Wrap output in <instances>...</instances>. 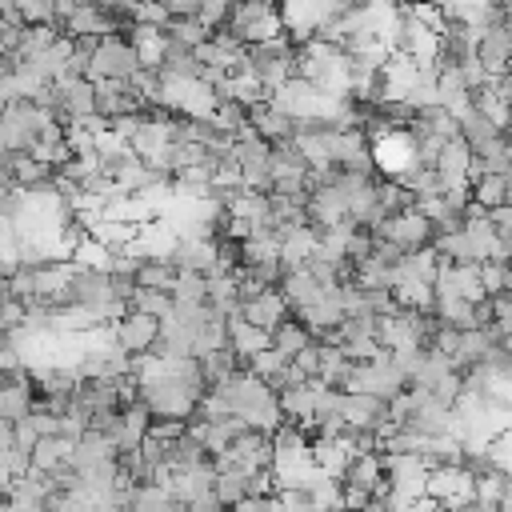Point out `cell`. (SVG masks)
Masks as SVG:
<instances>
[{"mask_svg": "<svg viewBox=\"0 0 512 512\" xmlns=\"http://www.w3.org/2000/svg\"><path fill=\"white\" fill-rule=\"evenodd\" d=\"M224 28L248 48V44H260V40L280 36L284 32V16H280V4L276 0H236Z\"/></svg>", "mask_w": 512, "mask_h": 512, "instance_id": "6da1fadb", "label": "cell"}, {"mask_svg": "<svg viewBox=\"0 0 512 512\" xmlns=\"http://www.w3.org/2000/svg\"><path fill=\"white\" fill-rule=\"evenodd\" d=\"M136 72H140V56H136L132 40L124 32H116V36H104L100 40V48L92 56L88 80H132Z\"/></svg>", "mask_w": 512, "mask_h": 512, "instance_id": "7a4b0ae2", "label": "cell"}, {"mask_svg": "<svg viewBox=\"0 0 512 512\" xmlns=\"http://www.w3.org/2000/svg\"><path fill=\"white\" fill-rule=\"evenodd\" d=\"M380 240L404 248V252H420V248H432L436 244V224L428 216H420L416 208L412 212H400V216H388L384 224L372 228Z\"/></svg>", "mask_w": 512, "mask_h": 512, "instance_id": "3957f363", "label": "cell"}, {"mask_svg": "<svg viewBox=\"0 0 512 512\" xmlns=\"http://www.w3.org/2000/svg\"><path fill=\"white\" fill-rule=\"evenodd\" d=\"M112 332H116V344H120L128 356H144V352L156 348V340H160V332H164V320L128 308L120 320H112Z\"/></svg>", "mask_w": 512, "mask_h": 512, "instance_id": "277c9868", "label": "cell"}, {"mask_svg": "<svg viewBox=\"0 0 512 512\" xmlns=\"http://www.w3.org/2000/svg\"><path fill=\"white\" fill-rule=\"evenodd\" d=\"M424 496L436 500L440 508H456V504L472 500V476H468L460 464L428 468V476H424Z\"/></svg>", "mask_w": 512, "mask_h": 512, "instance_id": "5b68a950", "label": "cell"}, {"mask_svg": "<svg viewBox=\"0 0 512 512\" xmlns=\"http://www.w3.org/2000/svg\"><path fill=\"white\" fill-rule=\"evenodd\" d=\"M476 60L484 64V72L492 80L508 72V64H512V20H504V24H496V28L476 36Z\"/></svg>", "mask_w": 512, "mask_h": 512, "instance_id": "8992f818", "label": "cell"}, {"mask_svg": "<svg viewBox=\"0 0 512 512\" xmlns=\"http://www.w3.org/2000/svg\"><path fill=\"white\" fill-rule=\"evenodd\" d=\"M56 96H60V116L68 124L96 116V84L88 76H64V80H56Z\"/></svg>", "mask_w": 512, "mask_h": 512, "instance_id": "52a82bcc", "label": "cell"}, {"mask_svg": "<svg viewBox=\"0 0 512 512\" xmlns=\"http://www.w3.org/2000/svg\"><path fill=\"white\" fill-rule=\"evenodd\" d=\"M60 32H64L68 40H80V36H100V40H104V36H116L120 28L112 24V16H108L96 0H80V4L68 12V20L60 24Z\"/></svg>", "mask_w": 512, "mask_h": 512, "instance_id": "ba28073f", "label": "cell"}, {"mask_svg": "<svg viewBox=\"0 0 512 512\" xmlns=\"http://www.w3.org/2000/svg\"><path fill=\"white\" fill-rule=\"evenodd\" d=\"M216 264H220V248H216V240L180 236V244H176V252H172V268H176V272L216 276Z\"/></svg>", "mask_w": 512, "mask_h": 512, "instance_id": "9c48e42d", "label": "cell"}, {"mask_svg": "<svg viewBox=\"0 0 512 512\" xmlns=\"http://www.w3.org/2000/svg\"><path fill=\"white\" fill-rule=\"evenodd\" d=\"M340 484L348 488H364L372 492V500L388 488V472H384V452H364V456H352L348 468L340 472Z\"/></svg>", "mask_w": 512, "mask_h": 512, "instance_id": "30bf717a", "label": "cell"}, {"mask_svg": "<svg viewBox=\"0 0 512 512\" xmlns=\"http://www.w3.org/2000/svg\"><path fill=\"white\" fill-rule=\"evenodd\" d=\"M240 316H244L248 324L264 328V332L272 336V328H276L280 320H288V316H292V308H288V300L280 296V288H264V292H260L256 300L240 304Z\"/></svg>", "mask_w": 512, "mask_h": 512, "instance_id": "8fae6325", "label": "cell"}, {"mask_svg": "<svg viewBox=\"0 0 512 512\" xmlns=\"http://www.w3.org/2000/svg\"><path fill=\"white\" fill-rule=\"evenodd\" d=\"M136 244H140L144 260H168L172 264V252H176L180 236H176V228L168 220H148V224L136 228Z\"/></svg>", "mask_w": 512, "mask_h": 512, "instance_id": "7c38bea8", "label": "cell"}, {"mask_svg": "<svg viewBox=\"0 0 512 512\" xmlns=\"http://www.w3.org/2000/svg\"><path fill=\"white\" fill-rule=\"evenodd\" d=\"M468 192H472V204H476L480 212L508 208V204H512V176H504V172H484V176H476V180L468 184Z\"/></svg>", "mask_w": 512, "mask_h": 512, "instance_id": "4fadbf2b", "label": "cell"}, {"mask_svg": "<svg viewBox=\"0 0 512 512\" xmlns=\"http://www.w3.org/2000/svg\"><path fill=\"white\" fill-rule=\"evenodd\" d=\"M72 452H76V440L72 436H40L36 448H32V468L36 472H60L72 464Z\"/></svg>", "mask_w": 512, "mask_h": 512, "instance_id": "5bb4252c", "label": "cell"}, {"mask_svg": "<svg viewBox=\"0 0 512 512\" xmlns=\"http://www.w3.org/2000/svg\"><path fill=\"white\" fill-rule=\"evenodd\" d=\"M228 348H232L236 356H244V360H252L256 352H264V348H272V336H268L264 328H256V324H248L244 316H228Z\"/></svg>", "mask_w": 512, "mask_h": 512, "instance_id": "9a60e30c", "label": "cell"}, {"mask_svg": "<svg viewBox=\"0 0 512 512\" xmlns=\"http://www.w3.org/2000/svg\"><path fill=\"white\" fill-rule=\"evenodd\" d=\"M128 40H132V48H136V56H140V68H160L164 48H168V36H164L160 28L136 24V28H128Z\"/></svg>", "mask_w": 512, "mask_h": 512, "instance_id": "2e32d148", "label": "cell"}, {"mask_svg": "<svg viewBox=\"0 0 512 512\" xmlns=\"http://www.w3.org/2000/svg\"><path fill=\"white\" fill-rule=\"evenodd\" d=\"M212 492H216V500L224 504V508H236L240 500H248L252 496V476L248 472H240V468H220L216 472V484H212Z\"/></svg>", "mask_w": 512, "mask_h": 512, "instance_id": "e0dca14e", "label": "cell"}, {"mask_svg": "<svg viewBox=\"0 0 512 512\" xmlns=\"http://www.w3.org/2000/svg\"><path fill=\"white\" fill-rule=\"evenodd\" d=\"M308 344H312V332H308V324L296 320V316H288V320H280V324L272 328V348L284 352L288 360H292L300 348H308Z\"/></svg>", "mask_w": 512, "mask_h": 512, "instance_id": "ac0fdd59", "label": "cell"}, {"mask_svg": "<svg viewBox=\"0 0 512 512\" xmlns=\"http://www.w3.org/2000/svg\"><path fill=\"white\" fill-rule=\"evenodd\" d=\"M288 364H292V360H288L284 352H276V348H264V352H256V356L248 360V372H252L256 380H264V384L276 392V388L284 384V372H288Z\"/></svg>", "mask_w": 512, "mask_h": 512, "instance_id": "d6986e66", "label": "cell"}, {"mask_svg": "<svg viewBox=\"0 0 512 512\" xmlns=\"http://www.w3.org/2000/svg\"><path fill=\"white\" fill-rule=\"evenodd\" d=\"M176 268L168 264V260H144L140 268H136V284L140 288H160V292H172L176 288Z\"/></svg>", "mask_w": 512, "mask_h": 512, "instance_id": "ffe728a7", "label": "cell"}, {"mask_svg": "<svg viewBox=\"0 0 512 512\" xmlns=\"http://www.w3.org/2000/svg\"><path fill=\"white\" fill-rule=\"evenodd\" d=\"M164 36H168V40H180V44H188V48H196V44H204V40L212 36V28H204L200 16H172L168 28H164Z\"/></svg>", "mask_w": 512, "mask_h": 512, "instance_id": "44dd1931", "label": "cell"}, {"mask_svg": "<svg viewBox=\"0 0 512 512\" xmlns=\"http://www.w3.org/2000/svg\"><path fill=\"white\" fill-rule=\"evenodd\" d=\"M132 308H136V312H148V316H156V320H168V316L176 312V300H172V292H160V288H136Z\"/></svg>", "mask_w": 512, "mask_h": 512, "instance_id": "7402d4cb", "label": "cell"}, {"mask_svg": "<svg viewBox=\"0 0 512 512\" xmlns=\"http://www.w3.org/2000/svg\"><path fill=\"white\" fill-rule=\"evenodd\" d=\"M72 264H80V268H100V272H112V248L88 236L84 244H76V252H72Z\"/></svg>", "mask_w": 512, "mask_h": 512, "instance_id": "603a6c76", "label": "cell"}, {"mask_svg": "<svg viewBox=\"0 0 512 512\" xmlns=\"http://www.w3.org/2000/svg\"><path fill=\"white\" fill-rule=\"evenodd\" d=\"M172 300H176V304H204V300H208V276L180 272V276H176V288H172Z\"/></svg>", "mask_w": 512, "mask_h": 512, "instance_id": "cb8c5ba5", "label": "cell"}, {"mask_svg": "<svg viewBox=\"0 0 512 512\" xmlns=\"http://www.w3.org/2000/svg\"><path fill=\"white\" fill-rule=\"evenodd\" d=\"M480 284H484L488 296L512 292V264H508V260H484V264H480Z\"/></svg>", "mask_w": 512, "mask_h": 512, "instance_id": "d4e9b609", "label": "cell"}, {"mask_svg": "<svg viewBox=\"0 0 512 512\" xmlns=\"http://www.w3.org/2000/svg\"><path fill=\"white\" fill-rule=\"evenodd\" d=\"M16 16L24 28L56 24V0H16Z\"/></svg>", "mask_w": 512, "mask_h": 512, "instance_id": "484cf974", "label": "cell"}, {"mask_svg": "<svg viewBox=\"0 0 512 512\" xmlns=\"http://www.w3.org/2000/svg\"><path fill=\"white\" fill-rule=\"evenodd\" d=\"M24 316H28V304H24L20 296L4 292V296H0V336L20 332V328H24Z\"/></svg>", "mask_w": 512, "mask_h": 512, "instance_id": "4316f807", "label": "cell"}, {"mask_svg": "<svg viewBox=\"0 0 512 512\" xmlns=\"http://www.w3.org/2000/svg\"><path fill=\"white\" fill-rule=\"evenodd\" d=\"M228 12H232V0H204L196 16H200V24H204V28H212V32H216V28H224V24H228Z\"/></svg>", "mask_w": 512, "mask_h": 512, "instance_id": "83f0119b", "label": "cell"}, {"mask_svg": "<svg viewBox=\"0 0 512 512\" xmlns=\"http://www.w3.org/2000/svg\"><path fill=\"white\" fill-rule=\"evenodd\" d=\"M292 364H296V368H300L308 380H320V344L312 340L308 348H300V352L292 356Z\"/></svg>", "mask_w": 512, "mask_h": 512, "instance_id": "f1b7e54d", "label": "cell"}, {"mask_svg": "<svg viewBox=\"0 0 512 512\" xmlns=\"http://www.w3.org/2000/svg\"><path fill=\"white\" fill-rule=\"evenodd\" d=\"M36 440H40V432H36L32 416H24V420H16V424H12V448L32 452V448H36Z\"/></svg>", "mask_w": 512, "mask_h": 512, "instance_id": "f546056e", "label": "cell"}, {"mask_svg": "<svg viewBox=\"0 0 512 512\" xmlns=\"http://www.w3.org/2000/svg\"><path fill=\"white\" fill-rule=\"evenodd\" d=\"M452 512H500V508H496V504H484V500H476V496H472V500H464V504H456Z\"/></svg>", "mask_w": 512, "mask_h": 512, "instance_id": "4dcf8cb0", "label": "cell"}, {"mask_svg": "<svg viewBox=\"0 0 512 512\" xmlns=\"http://www.w3.org/2000/svg\"><path fill=\"white\" fill-rule=\"evenodd\" d=\"M360 512H388L384 504H368V508H360Z\"/></svg>", "mask_w": 512, "mask_h": 512, "instance_id": "1f68e13d", "label": "cell"}, {"mask_svg": "<svg viewBox=\"0 0 512 512\" xmlns=\"http://www.w3.org/2000/svg\"><path fill=\"white\" fill-rule=\"evenodd\" d=\"M4 108H8V92L0 88V116H4Z\"/></svg>", "mask_w": 512, "mask_h": 512, "instance_id": "d6a6232c", "label": "cell"}, {"mask_svg": "<svg viewBox=\"0 0 512 512\" xmlns=\"http://www.w3.org/2000/svg\"><path fill=\"white\" fill-rule=\"evenodd\" d=\"M16 8V0H0V12H12Z\"/></svg>", "mask_w": 512, "mask_h": 512, "instance_id": "836d02e7", "label": "cell"}, {"mask_svg": "<svg viewBox=\"0 0 512 512\" xmlns=\"http://www.w3.org/2000/svg\"><path fill=\"white\" fill-rule=\"evenodd\" d=\"M0 512H8V492H0Z\"/></svg>", "mask_w": 512, "mask_h": 512, "instance_id": "e575fe53", "label": "cell"}]
</instances>
